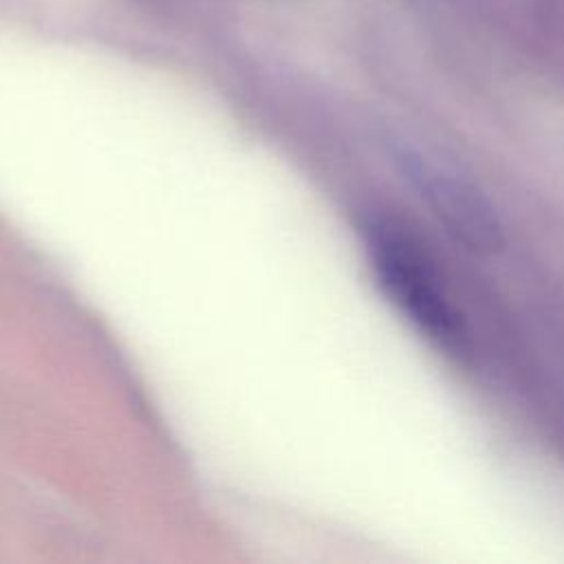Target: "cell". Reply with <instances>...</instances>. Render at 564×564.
Listing matches in <instances>:
<instances>
[{"instance_id":"2","label":"cell","mask_w":564,"mask_h":564,"mask_svg":"<svg viewBox=\"0 0 564 564\" xmlns=\"http://www.w3.org/2000/svg\"><path fill=\"white\" fill-rule=\"evenodd\" d=\"M408 170L421 189V196L443 218V223L474 247L496 242V218L487 200L471 183L460 178L452 167L421 152L408 154Z\"/></svg>"},{"instance_id":"1","label":"cell","mask_w":564,"mask_h":564,"mask_svg":"<svg viewBox=\"0 0 564 564\" xmlns=\"http://www.w3.org/2000/svg\"><path fill=\"white\" fill-rule=\"evenodd\" d=\"M368 249L381 286L430 339L458 346L463 322L421 245L392 223L370 229Z\"/></svg>"}]
</instances>
